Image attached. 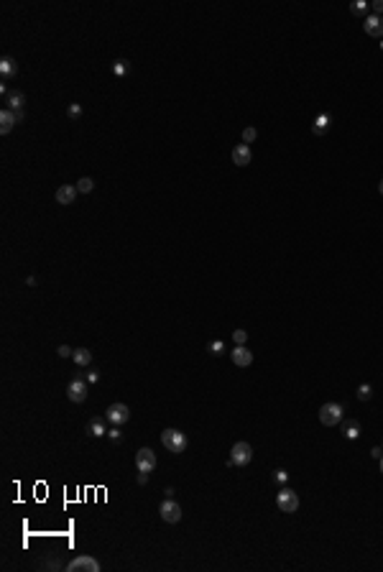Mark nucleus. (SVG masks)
I'll return each mask as SVG.
<instances>
[{"mask_svg": "<svg viewBox=\"0 0 383 572\" xmlns=\"http://www.w3.org/2000/svg\"><path fill=\"white\" fill-rule=\"evenodd\" d=\"M161 442H164V447L169 449V452H184V449H187V437L179 429H164Z\"/></svg>", "mask_w": 383, "mask_h": 572, "instance_id": "f03ea898", "label": "nucleus"}, {"mask_svg": "<svg viewBox=\"0 0 383 572\" xmlns=\"http://www.w3.org/2000/svg\"><path fill=\"white\" fill-rule=\"evenodd\" d=\"M72 360H75L77 366H82V368H87L92 363V353L87 350V348H77L75 353H72Z\"/></svg>", "mask_w": 383, "mask_h": 572, "instance_id": "2eb2a0df", "label": "nucleus"}, {"mask_svg": "<svg viewBox=\"0 0 383 572\" xmlns=\"http://www.w3.org/2000/svg\"><path fill=\"white\" fill-rule=\"evenodd\" d=\"M23 102H26V97H23V92H10L8 95V110H13V113H21V108H23Z\"/></svg>", "mask_w": 383, "mask_h": 572, "instance_id": "f3484780", "label": "nucleus"}, {"mask_svg": "<svg viewBox=\"0 0 383 572\" xmlns=\"http://www.w3.org/2000/svg\"><path fill=\"white\" fill-rule=\"evenodd\" d=\"M92 189H95V182H92L90 176H82L79 182H77V192H79V194H90Z\"/></svg>", "mask_w": 383, "mask_h": 572, "instance_id": "aec40b11", "label": "nucleus"}, {"mask_svg": "<svg viewBox=\"0 0 383 572\" xmlns=\"http://www.w3.org/2000/svg\"><path fill=\"white\" fill-rule=\"evenodd\" d=\"M327 128H330V115H325V113L317 115L314 118V133H325Z\"/></svg>", "mask_w": 383, "mask_h": 572, "instance_id": "a211bd4d", "label": "nucleus"}, {"mask_svg": "<svg viewBox=\"0 0 383 572\" xmlns=\"http://www.w3.org/2000/svg\"><path fill=\"white\" fill-rule=\"evenodd\" d=\"M232 363L238 366V368H248L250 363H253V353H250L248 348H243V345H238V348H232Z\"/></svg>", "mask_w": 383, "mask_h": 572, "instance_id": "f8f14e48", "label": "nucleus"}, {"mask_svg": "<svg viewBox=\"0 0 383 572\" xmlns=\"http://www.w3.org/2000/svg\"><path fill=\"white\" fill-rule=\"evenodd\" d=\"M350 10L355 13V16H365V10H368V3H365V0H358V3H352V5H350Z\"/></svg>", "mask_w": 383, "mask_h": 572, "instance_id": "4be33fe9", "label": "nucleus"}, {"mask_svg": "<svg viewBox=\"0 0 383 572\" xmlns=\"http://www.w3.org/2000/svg\"><path fill=\"white\" fill-rule=\"evenodd\" d=\"M378 192H381V194H383V179H381V184H378Z\"/></svg>", "mask_w": 383, "mask_h": 572, "instance_id": "72a5a7b5", "label": "nucleus"}, {"mask_svg": "<svg viewBox=\"0 0 383 572\" xmlns=\"http://www.w3.org/2000/svg\"><path fill=\"white\" fill-rule=\"evenodd\" d=\"M72 353H75V350H72L69 345H62V348H59V355H62V358H72Z\"/></svg>", "mask_w": 383, "mask_h": 572, "instance_id": "c85d7f7f", "label": "nucleus"}, {"mask_svg": "<svg viewBox=\"0 0 383 572\" xmlns=\"http://www.w3.org/2000/svg\"><path fill=\"white\" fill-rule=\"evenodd\" d=\"M373 10H376V16H381V13H383V0H376V3H373Z\"/></svg>", "mask_w": 383, "mask_h": 572, "instance_id": "c756f323", "label": "nucleus"}, {"mask_svg": "<svg viewBox=\"0 0 383 572\" xmlns=\"http://www.w3.org/2000/svg\"><path fill=\"white\" fill-rule=\"evenodd\" d=\"M87 432H90L92 437H102V432H105V429H102V421H100V419H92L90 427H87Z\"/></svg>", "mask_w": 383, "mask_h": 572, "instance_id": "412c9836", "label": "nucleus"}, {"mask_svg": "<svg viewBox=\"0 0 383 572\" xmlns=\"http://www.w3.org/2000/svg\"><path fill=\"white\" fill-rule=\"evenodd\" d=\"M250 460H253V447H250L248 442H235L232 449H230V460H228L230 468H243V465H248Z\"/></svg>", "mask_w": 383, "mask_h": 572, "instance_id": "f257e3e1", "label": "nucleus"}, {"mask_svg": "<svg viewBox=\"0 0 383 572\" xmlns=\"http://www.w3.org/2000/svg\"><path fill=\"white\" fill-rule=\"evenodd\" d=\"M16 123H18V118H16V113H13V110L5 108L3 113H0V133H3V135H8Z\"/></svg>", "mask_w": 383, "mask_h": 572, "instance_id": "4468645a", "label": "nucleus"}, {"mask_svg": "<svg viewBox=\"0 0 383 572\" xmlns=\"http://www.w3.org/2000/svg\"><path fill=\"white\" fill-rule=\"evenodd\" d=\"M250 159H253V154H250L248 143H238V146L232 148V163H235V166H248Z\"/></svg>", "mask_w": 383, "mask_h": 572, "instance_id": "9b49d317", "label": "nucleus"}, {"mask_svg": "<svg viewBox=\"0 0 383 572\" xmlns=\"http://www.w3.org/2000/svg\"><path fill=\"white\" fill-rule=\"evenodd\" d=\"M77 187H72V184H62V187H59L56 189V202L59 204H72V202H75L77 200Z\"/></svg>", "mask_w": 383, "mask_h": 572, "instance_id": "ddd939ff", "label": "nucleus"}, {"mask_svg": "<svg viewBox=\"0 0 383 572\" xmlns=\"http://www.w3.org/2000/svg\"><path fill=\"white\" fill-rule=\"evenodd\" d=\"M381 51H383V41H381Z\"/></svg>", "mask_w": 383, "mask_h": 572, "instance_id": "c9c22d12", "label": "nucleus"}, {"mask_svg": "<svg viewBox=\"0 0 383 572\" xmlns=\"http://www.w3.org/2000/svg\"><path fill=\"white\" fill-rule=\"evenodd\" d=\"M358 399H360V401H363V399H371V386L363 383V386L358 388Z\"/></svg>", "mask_w": 383, "mask_h": 572, "instance_id": "bb28decb", "label": "nucleus"}, {"mask_svg": "<svg viewBox=\"0 0 383 572\" xmlns=\"http://www.w3.org/2000/svg\"><path fill=\"white\" fill-rule=\"evenodd\" d=\"M319 421L325 427H337L343 421V406L340 404H322L319 409Z\"/></svg>", "mask_w": 383, "mask_h": 572, "instance_id": "7ed1b4c3", "label": "nucleus"}, {"mask_svg": "<svg viewBox=\"0 0 383 572\" xmlns=\"http://www.w3.org/2000/svg\"><path fill=\"white\" fill-rule=\"evenodd\" d=\"M363 28H365V34L368 36H376V39H383V18L381 16H368L365 21H363Z\"/></svg>", "mask_w": 383, "mask_h": 572, "instance_id": "9d476101", "label": "nucleus"}, {"mask_svg": "<svg viewBox=\"0 0 383 572\" xmlns=\"http://www.w3.org/2000/svg\"><path fill=\"white\" fill-rule=\"evenodd\" d=\"M16 72H18V67H16V62H13L10 56H3V59H0V74H3V80L13 77Z\"/></svg>", "mask_w": 383, "mask_h": 572, "instance_id": "dca6fc26", "label": "nucleus"}, {"mask_svg": "<svg viewBox=\"0 0 383 572\" xmlns=\"http://www.w3.org/2000/svg\"><path fill=\"white\" fill-rule=\"evenodd\" d=\"M138 483H141V486L149 483V473H138Z\"/></svg>", "mask_w": 383, "mask_h": 572, "instance_id": "2f4dec72", "label": "nucleus"}, {"mask_svg": "<svg viewBox=\"0 0 383 572\" xmlns=\"http://www.w3.org/2000/svg\"><path fill=\"white\" fill-rule=\"evenodd\" d=\"M158 514H161V519H164L166 524H176V521L182 519V508H179V503H176L174 498H166L164 503H161Z\"/></svg>", "mask_w": 383, "mask_h": 572, "instance_id": "6e6552de", "label": "nucleus"}, {"mask_svg": "<svg viewBox=\"0 0 383 572\" xmlns=\"http://www.w3.org/2000/svg\"><path fill=\"white\" fill-rule=\"evenodd\" d=\"M232 340H235V345H245L248 332H245V329H235V332H232Z\"/></svg>", "mask_w": 383, "mask_h": 572, "instance_id": "b1692460", "label": "nucleus"}, {"mask_svg": "<svg viewBox=\"0 0 383 572\" xmlns=\"http://www.w3.org/2000/svg\"><path fill=\"white\" fill-rule=\"evenodd\" d=\"M256 135H258V130H256V128H245V130H243V143H253V141H256Z\"/></svg>", "mask_w": 383, "mask_h": 572, "instance_id": "5701e85b", "label": "nucleus"}, {"mask_svg": "<svg viewBox=\"0 0 383 572\" xmlns=\"http://www.w3.org/2000/svg\"><path fill=\"white\" fill-rule=\"evenodd\" d=\"M273 478H276V480H281V483H284V480H286V473H281V470H278Z\"/></svg>", "mask_w": 383, "mask_h": 572, "instance_id": "473e14b6", "label": "nucleus"}, {"mask_svg": "<svg viewBox=\"0 0 383 572\" xmlns=\"http://www.w3.org/2000/svg\"><path fill=\"white\" fill-rule=\"evenodd\" d=\"M276 506L284 511V514H294V511L299 508V495L294 493L291 488H281L276 495Z\"/></svg>", "mask_w": 383, "mask_h": 572, "instance_id": "20e7f679", "label": "nucleus"}, {"mask_svg": "<svg viewBox=\"0 0 383 572\" xmlns=\"http://www.w3.org/2000/svg\"><path fill=\"white\" fill-rule=\"evenodd\" d=\"M67 572H100V562L90 554H82L67 565Z\"/></svg>", "mask_w": 383, "mask_h": 572, "instance_id": "423d86ee", "label": "nucleus"}, {"mask_svg": "<svg viewBox=\"0 0 383 572\" xmlns=\"http://www.w3.org/2000/svg\"><path fill=\"white\" fill-rule=\"evenodd\" d=\"M67 113H69V118H79V115H82V108H79V105H69Z\"/></svg>", "mask_w": 383, "mask_h": 572, "instance_id": "cd10ccee", "label": "nucleus"}, {"mask_svg": "<svg viewBox=\"0 0 383 572\" xmlns=\"http://www.w3.org/2000/svg\"><path fill=\"white\" fill-rule=\"evenodd\" d=\"M381 473H383V457H381Z\"/></svg>", "mask_w": 383, "mask_h": 572, "instance_id": "f704fd0d", "label": "nucleus"}, {"mask_svg": "<svg viewBox=\"0 0 383 572\" xmlns=\"http://www.w3.org/2000/svg\"><path fill=\"white\" fill-rule=\"evenodd\" d=\"M223 348H225V345L220 342V340H212V342H210V353H215V355L223 353Z\"/></svg>", "mask_w": 383, "mask_h": 572, "instance_id": "a878e982", "label": "nucleus"}, {"mask_svg": "<svg viewBox=\"0 0 383 572\" xmlns=\"http://www.w3.org/2000/svg\"><path fill=\"white\" fill-rule=\"evenodd\" d=\"M67 396H69V401L82 404V401L87 399V381H79V378L69 381V386H67Z\"/></svg>", "mask_w": 383, "mask_h": 572, "instance_id": "1a4fd4ad", "label": "nucleus"}, {"mask_svg": "<svg viewBox=\"0 0 383 572\" xmlns=\"http://www.w3.org/2000/svg\"><path fill=\"white\" fill-rule=\"evenodd\" d=\"M136 468H138V473H151V470H156V455H153L151 447H141V449H138V455H136Z\"/></svg>", "mask_w": 383, "mask_h": 572, "instance_id": "0eeeda50", "label": "nucleus"}, {"mask_svg": "<svg viewBox=\"0 0 383 572\" xmlns=\"http://www.w3.org/2000/svg\"><path fill=\"white\" fill-rule=\"evenodd\" d=\"M105 419L110 421L113 427H120V424H125V421L130 419V409L125 404H110L108 409H105Z\"/></svg>", "mask_w": 383, "mask_h": 572, "instance_id": "39448f33", "label": "nucleus"}, {"mask_svg": "<svg viewBox=\"0 0 383 572\" xmlns=\"http://www.w3.org/2000/svg\"><path fill=\"white\" fill-rule=\"evenodd\" d=\"M97 378H100V373H97V370H92L90 375H87V383H95Z\"/></svg>", "mask_w": 383, "mask_h": 572, "instance_id": "7c9ffc66", "label": "nucleus"}, {"mask_svg": "<svg viewBox=\"0 0 383 572\" xmlns=\"http://www.w3.org/2000/svg\"><path fill=\"white\" fill-rule=\"evenodd\" d=\"M358 429H360L358 421H352V419H350V421H343V432L347 434L350 440H355V437H358Z\"/></svg>", "mask_w": 383, "mask_h": 572, "instance_id": "6ab92c4d", "label": "nucleus"}, {"mask_svg": "<svg viewBox=\"0 0 383 572\" xmlns=\"http://www.w3.org/2000/svg\"><path fill=\"white\" fill-rule=\"evenodd\" d=\"M113 72L117 74V77H123V74L128 72V67H125V62H115V64H113Z\"/></svg>", "mask_w": 383, "mask_h": 572, "instance_id": "393cba45", "label": "nucleus"}]
</instances>
